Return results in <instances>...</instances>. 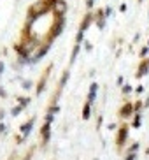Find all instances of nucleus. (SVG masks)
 <instances>
[{
  "label": "nucleus",
  "instance_id": "15",
  "mask_svg": "<svg viewBox=\"0 0 149 160\" xmlns=\"http://www.w3.org/2000/svg\"><path fill=\"white\" fill-rule=\"evenodd\" d=\"M121 91H123V93H130V91H132V86H128L126 84V86H123V90Z\"/></svg>",
  "mask_w": 149,
  "mask_h": 160
},
{
  "label": "nucleus",
  "instance_id": "22",
  "mask_svg": "<svg viewBox=\"0 0 149 160\" xmlns=\"http://www.w3.org/2000/svg\"><path fill=\"white\" fill-rule=\"evenodd\" d=\"M119 11H121V13H125V11H126V4H123V6L119 7Z\"/></svg>",
  "mask_w": 149,
  "mask_h": 160
},
{
  "label": "nucleus",
  "instance_id": "10",
  "mask_svg": "<svg viewBox=\"0 0 149 160\" xmlns=\"http://www.w3.org/2000/svg\"><path fill=\"white\" fill-rule=\"evenodd\" d=\"M49 132H51V123H49V121H46L44 127H42V137H44V141L49 139Z\"/></svg>",
  "mask_w": 149,
  "mask_h": 160
},
{
  "label": "nucleus",
  "instance_id": "24",
  "mask_svg": "<svg viewBox=\"0 0 149 160\" xmlns=\"http://www.w3.org/2000/svg\"><path fill=\"white\" fill-rule=\"evenodd\" d=\"M135 91H137V93H142V91H144V86H139V88H137Z\"/></svg>",
  "mask_w": 149,
  "mask_h": 160
},
{
  "label": "nucleus",
  "instance_id": "9",
  "mask_svg": "<svg viewBox=\"0 0 149 160\" xmlns=\"http://www.w3.org/2000/svg\"><path fill=\"white\" fill-rule=\"evenodd\" d=\"M97 25H98V28H104V25H105V16H104V13L102 11H97Z\"/></svg>",
  "mask_w": 149,
  "mask_h": 160
},
{
  "label": "nucleus",
  "instance_id": "21",
  "mask_svg": "<svg viewBox=\"0 0 149 160\" xmlns=\"http://www.w3.org/2000/svg\"><path fill=\"white\" fill-rule=\"evenodd\" d=\"M0 97H7V93L4 91V88H2V86H0Z\"/></svg>",
  "mask_w": 149,
  "mask_h": 160
},
{
  "label": "nucleus",
  "instance_id": "19",
  "mask_svg": "<svg viewBox=\"0 0 149 160\" xmlns=\"http://www.w3.org/2000/svg\"><path fill=\"white\" fill-rule=\"evenodd\" d=\"M30 86H32L30 81H23V88H30Z\"/></svg>",
  "mask_w": 149,
  "mask_h": 160
},
{
  "label": "nucleus",
  "instance_id": "26",
  "mask_svg": "<svg viewBox=\"0 0 149 160\" xmlns=\"http://www.w3.org/2000/svg\"><path fill=\"white\" fill-rule=\"evenodd\" d=\"M126 160H135V155L132 153V155H130V157H128V158H126Z\"/></svg>",
  "mask_w": 149,
  "mask_h": 160
},
{
  "label": "nucleus",
  "instance_id": "12",
  "mask_svg": "<svg viewBox=\"0 0 149 160\" xmlns=\"http://www.w3.org/2000/svg\"><path fill=\"white\" fill-rule=\"evenodd\" d=\"M21 109H23V106H21V104H20V106H16L14 109L11 111V114H12V116H16V114H20V113H21Z\"/></svg>",
  "mask_w": 149,
  "mask_h": 160
},
{
  "label": "nucleus",
  "instance_id": "28",
  "mask_svg": "<svg viewBox=\"0 0 149 160\" xmlns=\"http://www.w3.org/2000/svg\"><path fill=\"white\" fill-rule=\"evenodd\" d=\"M139 2H142V0H139Z\"/></svg>",
  "mask_w": 149,
  "mask_h": 160
},
{
  "label": "nucleus",
  "instance_id": "8",
  "mask_svg": "<svg viewBox=\"0 0 149 160\" xmlns=\"http://www.w3.org/2000/svg\"><path fill=\"white\" fill-rule=\"evenodd\" d=\"M135 107H133V104H130V102H126V104L123 106V107H121V116H130V114H132V111H133Z\"/></svg>",
  "mask_w": 149,
  "mask_h": 160
},
{
  "label": "nucleus",
  "instance_id": "5",
  "mask_svg": "<svg viewBox=\"0 0 149 160\" xmlns=\"http://www.w3.org/2000/svg\"><path fill=\"white\" fill-rule=\"evenodd\" d=\"M126 136H128V128H126V127H121V128H119V134H118V139H116L118 146H121V144L126 141Z\"/></svg>",
  "mask_w": 149,
  "mask_h": 160
},
{
  "label": "nucleus",
  "instance_id": "2",
  "mask_svg": "<svg viewBox=\"0 0 149 160\" xmlns=\"http://www.w3.org/2000/svg\"><path fill=\"white\" fill-rule=\"evenodd\" d=\"M147 70H149V58H144L140 62V65H139L137 72H135V77H144L147 74Z\"/></svg>",
  "mask_w": 149,
  "mask_h": 160
},
{
  "label": "nucleus",
  "instance_id": "18",
  "mask_svg": "<svg viewBox=\"0 0 149 160\" xmlns=\"http://www.w3.org/2000/svg\"><path fill=\"white\" fill-rule=\"evenodd\" d=\"M133 107H135V111H140V107H142V102H137V104H135Z\"/></svg>",
  "mask_w": 149,
  "mask_h": 160
},
{
  "label": "nucleus",
  "instance_id": "1",
  "mask_svg": "<svg viewBox=\"0 0 149 160\" xmlns=\"http://www.w3.org/2000/svg\"><path fill=\"white\" fill-rule=\"evenodd\" d=\"M63 27H65V18L63 16H56V20L53 21L49 32H48V37H46V44H51V42L56 39L58 35L63 32Z\"/></svg>",
  "mask_w": 149,
  "mask_h": 160
},
{
  "label": "nucleus",
  "instance_id": "7",
  "mask_svg": "<svg viewBox=\"0 0 149 160\" xmlns=\"http://www.w3.org/2000/svg\"><path fill=\"white\" fill-rule=\"evenodd\" d=\"M97 90H98V84L91 83V86H90V93H88V102H93V100H95V97H97Z\"/></svg>",
  "mask_w": 149,
  "mask_h": 160
},
{
  "label": "nucleus",
  "instance_id": "17",
  "mask_svg": "<svg viewBox=\"0 0 149 160\" xmlns=\"http://www.w3.org/2000/svg\"><path fill=\"white\" fill-rule=\"evenodd\" d=\"M93 4H95V0H88V2H86V6H88V9H91V7H93Z\"/></svg>",
  "mask_w": 149,
  "mask_h": 160
},
{
  "label": "nucleus",
  "instance_id": "20",
  "mask_svg": "<svg viewBox=\"0 0 149 160\" xmlns=\"http://www.w3.org/2000/svg\"><path fill=\"white\" fill-rule=\"evenodd\" d=\"M111 14H112V9H111V7H107V9H105V16H111Z\"/></svg>",
  "mask_w": 149,
  "mask_h": 160
},
{
  "label": "nucleus",
  "instance_id": "23",
  "mask_svg": "<svg viewBox=\"0 0 149 160\" xmlns=\"http://www.w3.org/2000/svg\"><path fill=\"white\" fill-rule=\"evenodd\" d=\"M137 150H139V144H133V146H132V153H133V151H137Z\"/></svg>",
  "mask_w": 149,
  "mask_h": 160
},
{
  "label": "nucleus",
  "instance_id": "14",
  "mask_svg": "<svg viewBox=\"0 0 149 160\" xmlns=\"http://www.w3.org/2000/svg\"><path fill=\"white\" fill-rule=\"evenodd\" d=\"M133 127H140V114H137L133 120Z\"/></svg>",
  "mask_w": 149,
  "mask_h": 160
},
{
  "label": "nucleus",
  "instance_id": "16",
  "mask_svg": "<svg viewBox=\"0 0 149 160\" xmlns=\"http://www.w3.org/2000/svg\"><path fill=\"white\" fill-rule=\"evenodd\" d=\"M147 51H149V48H142L139 55H140V56H146V55H147Z\"/></svg>",
  "mask_w": 149,
  "mask_h": 160
},
{
  "label": "nucleus",
  "instance_id": "27",
  "mask_svg": "<svg viewBox=\"0 0 149 160\" xmlns=\"http://www.w3.org/2000/svg\"><path fill=\"white\" fill-rule=\"evenodd\" d=\"M4 130H5V127H4L2 123H0V132H4Z\"/></svg>",
  "mask_w": 149,
  "mask_h": 160
},
{
  "label": "nucleus",
  "instance_id": "4",
  "mask_svg": "<svg viewBox=\"0 0 149 160\" xmlns=\"http://www.w3.org/2000/svg\"><path fill=\"white\" fill-rule=\"evenodd\" d=\"M91 21H93V14L88 13L84 18H83V23L79 25V32H86V30L90 28V25H91Z\"/></svg>",
  "mask_w": 149,
  "mask_h": 160
},
{
  "label": "nucleus",
  "instance_id": "13",
  "mask_svg": "<svg viewBox=\"0 0 149 160\" xmlns=\"http://www.w3.org/2000/svg\"><path fill=\"white\" fill-rule=\"evenodd\" d=\"M20 102H21V106H23V107H27V106H28V102H30V99H28V97H25V99H23V97H20Z\"/></svg>",
  "mask_w": 149,
  "mask_h": 160
},
{
  "label": "nucleus",
  "instance_id": "25",
  "mask_svg": "<svg viewBox=\"0 0 149 160\" xmlns=\"http://www.w3.org/2000/svg\"><path fill=\"white\" fill-rule=\"evenodd\" d=\"M2 72H4V62H0V76H2Z\"/></svg>",
  "mask_w": 149,
  "mask_h": 160
},
{
  "label": "nucleus",
  "instance_id": "3",
  "mask_svg": "<svg viewBox=\"0 0 149 160\" xmlns=\"http://www.w3.org/2000/svg\"><path fill=\"white\" fill-rule=\"evenodd\" d=\"M53 69V65H49V67H48V69L44 70V74H42V77H41V81H39V83H37V93H42L44 91V86H46V81H48V74H49V70Z\"/></svg>",
  "mask_w": 149,
  "mask_h": 160
},
{
  "label": "nucleus",
  "instance_id": "6",
  "mask_svg": "<svg viewBox=\"0 0 149 160\" xmlns=\"http://www.w3.org/2000/svg\"><path fill=\"white\" fill-rule=\"evenodd\" d=\"M34 123H35V120L32 118V120H28V121H27V123H25V125L21 127V134L25 136V137H27V136L30 134V130H32V127H34Z\"/></svg>",
  "mask_w": 149,
  "mask_h": 160
},
{
  "label": "nucleus",
  "instance_id": "11",
  "mask_svg": "<svg viewBox=\"0 0 149 160\" xmlns=\"http://www.w3.org/2000/svg\"><path fill=\"white\" fill-rule=\"evenodd\" d=\"M90 113H91V102H86L84 107H83V120L90 118Z\"/></svg>",
  "mask_w": 149,
  "mask_h": 160
}]
</instances>
